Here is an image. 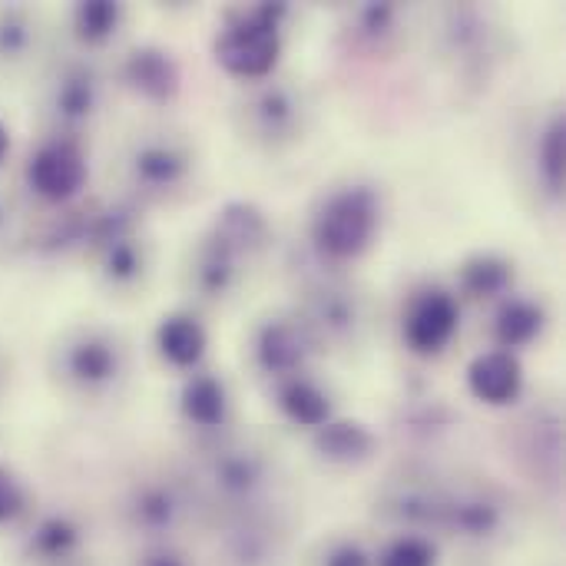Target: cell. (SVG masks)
Masks as SVG:
<instances>
[{"mask_svg":"<svg viewBox=\"0 0 566 566\" xmlns=\"http://www.w3.org/2000/svg\"><path fill=\"white\" fill-rule=\"evenodd\" d=\"M375 517L395 534L444 537L468 551L504 547L517 531V504L494 478L428 464L388 474L375 491Z\"/></svg>","mask_w":566,"mask_h":566,"instance_id":"obj_1","label":"cell"},{"mask_svg":"<svg viewBox=\"0 0 566 566\" xmlns=\"http://www.w3.org/2000/svg\"><path fill=\"white\" fill-rule=\"evenodd\" d=\"M272 222L262 206L229 199L216 209L206 232L189 245L182 262V289L202 308H219L235 298L245 272L269 249Z\"/></svg>","mask_w":566,"mask_h":566,"instance_id":"obj_2","label":"cell"},{"mask_svg":"<svg viewBox=\"0 0 566 566\" xmlns=\"http://www.w3.org/2000/svg\"><path fill=\"white\" fill-rule=\"evenodd\" d=\"M186 474L202 514L216 524L272 507V494L279 488V458L265 441L229 431L222 438L202 441L196 464Z\"/></svg>","mask_w":566,"mask_h":566,"instance_id":"obj_3","label":"cell"},{"mask_svg":"<svg viewBox=\"0 0 566 566\" xmlns=\"http://www.w3.org/2000/svg\"><path fill=\"white\" fill-rule=\"evenodd\" d=\"M46 378L56 395L76 405L113 401L129 381V345L99 322L66 325L46 352Z\"/></svg>","mask_w":566,"mask_h":566,"instance_id":"obj_4","label":"cell"},{"mask_svg":"<svg viewBox=\"0 0 566 566\" xmlns=\"http://www.w3.org/2000/svg\"><path fill=\"white\" fill-rule=\"evenodd\" d=\"M199 169V153L192 139L176 126H143L136 129L116 156V176L126 189V202L166 206L182 199Z\"/></svg>","mask_w":566,"mask_h":566,"instance_id":"obj_5","label":"cell"},{"mask_svg":"<svg viewBox=\"0 0 566 566\" xmlns=\"http://www.w3.org/2000/svg\"><path fill=\"white\" fill-rule=\"evenodd\" d=\"M381 232V196L371 182H342L322 192L308 216L312 252L328 269L355 265L371 252Z\"/></svg>","mask_w":566,"mask_h":566,"instance_id":"obj_6","label":"cell"},{"mask_svg":"<svg viewBox=\"0 0 566 566\" xmlns=\"http://www.w3.org/2000/svg\"><path fill=\"white\" fill-rule=\"evenodd\" d=\"M199 514L202 507L189 474L176 468L139 471L119 497L123 531L146 541L149 547H169V541L179 537Z\"/></svg>","mask_w":566,"mask_h":566,"instance_id":"obj_7","label":"cell"},{"mask_svg":"<svg viewBox=\"0 0 566 566\" xmlns=\"http://www.w3.org/2000/svg\"><path fill=\"white\" fill-rule=\"evenodd\" d=\"M232 126L245 146L265 156L295 149L312 126L308 93L282 76L249 83L232 103Z\"/></svg>","mask_w":566,"mask_h":566,"instance_id":"obj_8","label":"cell"},{"mask_svg":"<svg viewBox=\"0 0 566 566\" xmlns=\"http://www.w3.org/2000/svg\"><path fill=\"white\" fill-rule=\"evenodd\" d=\"M292 312L318 352L352 355L368 342L375 328V305L368 292L338 272L312 279L298 292V305Z\"/></svg>","mask_w":566,"mask_h":566,"instance_id":"obj_9","label":"cell"},{"mask_svg":"<svg viewBox=\"0 0 566 566\" xmlns=\"http://www.w3.org/2000/svg\"><path fill=\"white\" fill-rule=\"evenodd\" d=\"M285 3H239L222 13V30L212 40L216 63L239 83H259L275 76L282 56Z\"/></svg>","mask_w":566,"mask_h":566,"instance_id":"obj_10","label":"cell"},{"mask_svg":"<svg viewBox=\"0 0 566 566\" xmlns=\"http://www.w3.org/2000/svg\"><path fill=\"white\" fill-rule=\"evenodd\" d=\"M96 282L109 295H136L153 272V245L143 232L139 209L133 202L103 206L93 242L86 249Z\"/></svg>","mask_w":566,"mask_h":566,"instance_id":"obj_11","label":"cell"},{"mask_svg":"<svg viewBox=\"0 0 566 566\" xmlns=\"http://www.w3.org/2000/svg\"><path fill=\"white\" fill-rule=\"evenodd\" d=\"M103 73L86 53H63L56 56L36 86V106L46 133L53 136H76L96 123L103 109Z\"/></svg>","mask_w":566,"mask_h":566,"instance_id":"obj_12","label":"cell"},{"mask_svg":"<svg viewBox=\"0 0 566 566\" xmlns=\"http://www.w3.org/2000/svg\"><path fill=\"white\" fill-rule=\"evenodd\" d=\"M438 53L468 86H481L504 60V36L488 7L451 3L438 13Z\"/></svg>","mask_w":566,"mask_h":566,"instance_id":"obj_13","label":"cell"},{"mask_svg":"<svg viewBox=\"0 0 566 566\" xmlns=\"http://www.w3.org/2000/svg\"><path fill=\"white\" fill-rule=\"evenodd\" d=\"M507 458L514 468L547 494L564 488V411L554 398L534 401L504 428Z\"/></svg>","mask_w":566,"mask_h":566,"instance_id":"obj_14","label":"cell"},{"mask_svg":"<svg viewBox=\"0 0 566 566\" xmlns=\"http://www.w3.org/2000/svg\"><path fill=\"white\" fill-rule=\"evenodd\" d=\"M289 524L275 507L216 521V566H285Z\"/></svg>","mask_w":566,"mask_h":566,"instance_id":"obj_15","label":"cell"},{"mask_svg":"<svg viewBox=\"0 0 566 566\" xmlns=\"http://www.w3.org/2000/svg\"><path fill=\"white\" fill-rule=\"evenodd\" d=\"M86 176H90L86 149H83V139H76V136L46 133L36 139V146L30 149V156L23 163L27 189L53 209L76 202L86 186Z\"/></svg>","mask_w":566,"mask_h":566,"instance_id":"obj_16","label":"cell"},{"mask_svg":"<svg viewBox=\"0 0 566 566\" xmlns=\"http://www.w3.org/2000/svg\"><path fill=\"white\" fill-rule=\"evenodd\" d=\"M245 352L252 371L269 385H279L295 375H308V365L318 355L315 342L308 338L295 312H272L259 318L249 332Z\"/></svg>","mask_w":566,"mask_h":566,"instance_id":"obj_17","label":"cell"},{"mask_svg":"<svg viewBox=\"0 0 566 566\" xmlns=\"http://www.w3.org/2000/svg\"><path fill=\"white\" fill-rule=\"evenodd\" d=\"M461 328V298L444 285L415 292L401 312V342L418 358H438L451 348Z\"/></svg>","mask_w":566,"mask_h":566,"instance_id":"obj_18","label":"cell"},{"mask_svg":"<svg viewBox=\"0 0 566 566\" xmlns=\"http://www.w3.org/2000/svg\"><path fill=\"white\" fill-rule=\"evenodd\" d=\"M119 86L149 106H169L182 90L179 60L159 43H136L116 63Z\"/></svg>","mask_w":566,"mask_h":566,"instance_id":"obj_19","label":"cell"},{"mask_svg":"<svg viewBox=\"0 0 566 566\" xmlns=\"http://www.w3.org/2000/svg\"><path fill=\"white\" fill-rule=\"evenodd\" d=\"M342 40L365 60H385L405 43V10L398 3H355L342 17Z\"/></svg>","mask_w":566,"mask_h":566,"instance_id":"obj_20","label":"cell"},{"mask_svg":"<svg viewBox=\"0 0 566 566\" xmlns=\"http://www.w3.org/2000/svg\"><path fill=\"white\" fill-rule=\"evenodd\" d=\"M179 418L186 421L189 431L199 434V444L229 434V421H232L229 385L216 371H202V368L192 371L179 388Z\"/></svg>","mask_w":566,"mask_h":566,"instance_id":"obj_21","label":"cell"},{"mask_svg":"<svg viewBox=\"0 0 566 566\" xmlns=\"http://www.w3.org/2000/svg\"><path fill=\"white\" fill-rule=\"evenodd\" d=\"M312 454L318 464L335 471H355L375 461L378 434L355 418H332L318 431H312Z\"/></svg>","mask_w":566,"mask_h":566,"instance_id":"obj_22","label":"cell"},{"mask_svg":"<svg viewBox=\"0 0 566 566\" xmlns=\"http://www.w3.org/2000/svg\"><path fill=\"white\" fill-rule=\"evenodd\" d=\"M468 391L491 408H511L524 395V365L517 355L491 348L474 355V361L464 371Z\"/></svg>","mask_w":566,"mask_h":566,"instance_id":"obj_23","label":"cell"},{"mask_svg":"<svg viewBox=\"0 0 566 566\" xmlns=\"http://www.w3.org/2000/svg\"><path fill=\"white\" fill-rule=\"evenodd\" d=\"M547 322H551V315H547V305L541 298L511 292L507 298L491 305V338H494V348L517 355L521 348H531L534 342L544 338Z\"/></svg>","mask_w":566,"mask_h":566,"instance_id":"obj_24","label":"cell"},{"mask_svg":"<svg viewBox=\"0 0 566 566\" xmlns=\"http://www.w3.org/2000/svg\"><path fill=\"white\" fill-rule=\"evenodd\" d=\"M86 547V534L70 514H46L33 521L23 541V560L30 566H76Z\"/></svg>","mask_w":566,"mask_h":566,"instance_id":"obj_25","label":"cell"},{"mask_svg":"<svg viewBox=\"0 0 566 566\" xmlns=\"http://www.w3.org/2000/svg\"><path fill=\"white\" fill-rule=\"evenodd\" d=\"M99 212H103V202H96V199H90V202L76 199L70 206H60L56 212H50L40 235L33 239L36 249L46 255H70V252L86 255L96 222H99Z\"/></svg>","mask_w":566,"mask_h":566,"instance_id":"obj_26","label":"cell"},{"mask_svg":"<svg viewBox=\"0 0 566 566\" xmlns=\"http://www.w3.org/2000/svg\"><path fill=\"white\" fill-rule=\"evenodd\" d=\"M517 285L514 259L501 252H474L458 265V298H468L474 305H497L507 298Z\"/></svg>","mask_w":566,"mask_h":566,"instance_id":"obj_27","label":"cell"},{"mask_svg":"<svg viewBox=\"0 0 566 566\" xmlns=\"http://www.w3.org/2000/svg\"><path fill=\"white\" fill-rule=\"evenodd\" d=\"M153 345L169 368L192 375V371H199V365L206 358L209 332L192 312H169L159 318V325L153 332Z\"/></svg>","mask_w":566,"mask_h":566,"instance_id":"obj_28","label":"cell"},{"mask_svg":"<svg viewBox=\"0 0 566 566\" xmlns=\"http://www.w3.org/2000/svg\"><path fill=\"white\" fill-rule=\"evenodd\" d=\"M272 401H275L279 415L302 431H318L325 421L335 418L332 395L312 375H295V378L272 385Z\"/></svg>","mask_w":566,"mask_h":566,"instance_id":"obj_29","label":"cell"},{"mask_svg":"<svg viewBox=\"0 0 566 566\" xmlns=\"http://www.w3.org/2000/svg\"><path fill=\"white\" fill-rule=\"evenodd\" d=\"M43 43L40 13L30 7H0V73L27 70Z\"/></svg>","mask_w":566,"mask_h":566,"instance_id":"obj_30","label":"cell"},{"mask_svg":"<svg viewBox=\"0 0 566 566\" xmlns=\"http://www.w3.org/2000/svg\"><path fill=\"white\" fill-rule=\"evenodd\" d=\"M534 169L541 179V189L551 202L564 199L566 182V116L564 106H554L534 136Z\"/></svg>","mask_w":566,"mask_h":566,"instance_id":"obj_31","label":"cell"},{"mask_svg":"<svg viewBox=\"0 0 566 566\" xmlns=\"http://www.w3.org/2000/svg\"><path fill=\"white\" fill-rule=\"evenodd\" d=\"M123 23H126V7L123 3L90 0V3H76L70 10V33L86 53L109 46L116 40V33L123 30Z\"/></svg>","mask_w":566,"mask_h":566,"instance_id":"obj_32","label":"cell"},{"mask_svg":"<svg viewBox=\"0 0 566 566\" xmlns=\"http://www.w3.org/2000/svg\"><path fill=\"white\" fill-rule=\"evenodd\" d=\"M398 431L408 434L411 441H421V444H431L444 434L454 431L458 424V415L451 411L448 401L434 398V395H424V398H408L401 405V418H398Z\"/></svg>","mask_w":566,"mask_h":566,"instance_id":"obj_33","label":"cell"},{"mask_svg":"<svg viewBox=\"0 0 566 566\" xmlns=\"http://www.w3.org/2000/svg\"><path fill=\"white\" fill-rule=\"evenodd\" d=\"M375 547L361 534H328L308 551L305 566H375Z\"/></svg>","mask_w":566,"mask_h":566,"instance_id":"obj_34","label":"cell"},{"mask_svg":"<svg viewBox=\"0 0 566 566\" xmlns=\"http://www.w3.org/2000/svg\"><path fill=\"white\" fill-rule=\"evenodd\" d=\"M438 541L421 534H395L375 547V566H438Z\"/></svg>","mask_w":566,"mask_h":566,"instance_id":"obj_35","label":"cell"},{"mask_svg":"<svg viewBox=\"0 0 566 566\" xmlns=\"http://www.w3.org/2000/svg\"><path fill=\"white\" fill-rule=\"evenodd\" d=\"M30 511V494L23 488V481L0 464V527H13L17 521H23Z\"/></svg>","mask_w":566,"mask_h":566,"instance_id":"obj_36","label":"cell"},{"mask_svg":"<svg viewBox=\"0 0 566 566\" xmlns=\"http://www.w3.org/2000/svg\"><path fill=\"white\" fill-rule=\"evenodd\" d=\"M20 242H23V216L13 202V196H7L0 189V255L17 249Z\"/></svg>","mask_w":566,"mask_h":566,"instance_id":"obj_37","label":"cell"},{"mask_svg":"<svg viewBox=\"0 0 566 566\" xmlns=\"http://www.w3.org/2000/svg\"><path fill=\"white\" fill-rule=\"evenodd\" d=\"M136 566H189L182 554H176L172 547H153L146 557H139Z\"/></svg>","mask_w":566,"mask_h":566,"instance_id":"obj_38","label":"cell"},{"mask_svg":"<svg viewBox=\"0 0 566 566\" xmlns=\"http://www.w3.org/2000/svg\"><path fill=\"white\" fill-rule=\"evenodd\" d=\"M7 156H10V129H7V123L0 119V166L7 163Z\"/></svg>","mask_w":566,"mask_h":566,"instance_id":"obj_39","label":"cell"},{"mask_svg":"<svg viewBox=\"0 0 566 566\" xmlns=\"http://www.w3.org/2000/svg\"><path fill=\"white\" fill-rule=\"evenodd\" d=\"M3 381H7V368H3V358H0V391H3Z\"/></svg>","mask_w":566,"mask_h":566,"instance_id":"obj_40","label":"cell"}]
</instances>
